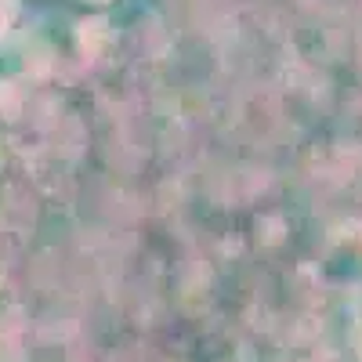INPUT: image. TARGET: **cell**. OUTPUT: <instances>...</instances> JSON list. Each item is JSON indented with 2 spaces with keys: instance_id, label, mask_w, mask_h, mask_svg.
Here are the masks:
<instances>
[{
  "instance_id": "obj_1",
  "label": "cell",
  "mask_w": 362,
  "mask_h": 362,
  "mask_svg": "<svg viewBox=\"0 0 362 362\" xmlns=\"http://www.w3.org/2000/svg\"><path fill=\"white\" fill-rule=\"evenodd\" d=\"M18 18V0H0V37L8 33Z\"/></svg>"
},
{
  "instance_id": "obj_2",
  "label": "cell",
  "mask_w": 362,
  "mask_h": 362,
  "mask_svg": "<svg viewBox=\"0 0 362 362\" xmlns=\"http://www.w3.org/2000/svg\"><path fill=\"white\" fill-rule=\"evenodd\" d=\"M95 4H105V0H95Z\"/></svg>"
}]
</instances>
